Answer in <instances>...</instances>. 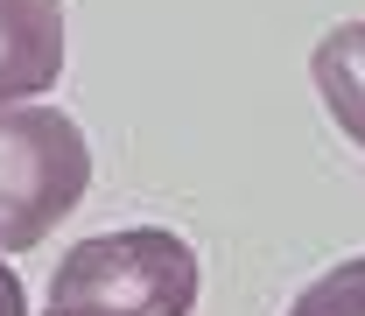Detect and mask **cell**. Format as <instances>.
<instances>
[{
    "label": "cell",
    "mask_w": 365,
    "mask_h": 316,
    "mask_svg": "<svg viewBox=\"0 0 365 316\" xmlns=\"http://www.w3.org/2000/svg\"><path fill=\"white\" fill-rule=\"evenodd\" d=\"M288 316H365V253L323 267L317 281L288 302Z\"/></svg>",
    "instance_id": "5"
},
{
    "label": "cell",
    "mask_w": 365,
    "mask_h": 316,
    "mask_svg": "<svg viewBox=\"0 0 365 316\" xmlns=\"http://www.w3.org/2000/svg\"><path fill=\"white\" fill-rule=\"evenodd\" d=\"M309 85H317L323 113L337 120V134L359 141L365 155V21H344L309 49Z\"/></svg>",
    "instance_id": "4"
},
{
    "label": "cell",
    "mask_w": 365,
    "mask_h": 316,
    "mask_svg": "<svg viewBox=\"0 0 365 316\" xmlns=\"http://www.w3.org/2000/svg\"><path fill=\"white\" fill-rule=\"evenodd\" d=\"M91 190V141L56 106H0V253H36Z\"/></svg>",
    "instance_id": "2"
},
{
    "label": "cell",
    "mask_w": 365,
    "mask_h": 316,
    "mask_svg": "<svg viewBox=\"0 0 365 316\" xmlns=\"http://www.w3.org/2000/svg\"><path fill=\"white\" fill-rule=\"evenodd\" d=\"M63 78V0H0V106H29Z\"/></svg>",
    "instance_id": "3"
},
{
    "label": "cell",
    "mask_w": 365,
    "mask_h": 316,
    "mask_svg": "<svg viewBox=\"0 0 365 316\" xmlns=\"http://www.w3.org/2000/svg\"><path fill=\"white\" fill-rule=\"evenodd\" d=\"M197 288H204V267L182 232H91L56 260L43 316H190Z\"/></svg>",
    "instance_id": "1"
},
{
    "label": "cell",
    "mask_w": 365,
    "mask_h": 316,
    "mask_svg": "<svg viewBox=\"0 0 365 316\" xmlns=\"http://www.w3.org/2000/svg\"><path fill=\"white\" fill-rule=\"evenodd\" d=\"M0 316H29V288H21V274L0 260Z\"/></svg>",
    "instance_id": "6"
}]
</instances>
